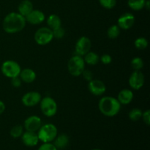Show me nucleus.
Listing matches in <instances>:
<instances>
[{"label":"nucleus","instance_id":"obj_1","mask_svg":"<svg viewBox=\"0 0 150 150\" xmlns=\"http://www.w3.org/2000/svg\"><path fill=\"white\" fill-rule=\"evenodd\" d=\"M26 21L24 16L18 13H10L5 16L2 22L4 32L8 34H15L24 29Z\"/></svg>","mask_w":150,"mask_h":150},{"label":"nucleus","instance_id":"obj_3","mask_svg":"<svg viewBox=\"0 0 150 150\" xmlns=\"http://www.w3.org/2000/svg\"><path fill=\"white\" fill-rule=\"evenodd\" d=\"M58 135V130L54 124L43 125L38 131V136L39 141L43 143H51L56 139Z\"/></svg>","mask_w":150,"mask_h":150},{"label":"nucleus","instance_id":"obj_30","mask_svg":"<svg viewBox=\"0 0 150 150\" xmlns=\"http://www.w3.org/2000/svg\"><path fill=\"white\" fill-rule=\"evenodd\" d=\"M38 150H57V148L51 143H43Z\"/></svg>","mask_w":150,"mask_h":150},{"label":"nucleus","instance_id":"obj_27","mask_svg":"<svg viewBox=\"0 0 150 150\" xmlns=\"http://www.w3.org/2000/svg\"><path fill=\"white\" fill-rule=\"evenodd\" d=\"M144 61L140 57H135L131 61V67L134 70H141L144 67Z\"/></svg>","mask_w":150,"mask_h":150},{"label":"nucleus","instance_id":"obj_15","mask_svg":"<svg viewBox=\"0 0 150 150\" xmlns=\"http://www.w3.org/2000/svg\"><path fill=\"white\" fill-rule=\"evenodd\" d=\"M21 137V140L23 144L26 145V146H29V147L35 146L36 145H38V142H39L38 133H36L35 132L26 131L22 134Z\"/></svg>","mask_w":150,"mask_h":150},{"label":"nucleus","instance_id":"obj_6","mask_svg":"<svg viewBox=\"0 0 150 150\" xmlns=\"http://www.w3.org/2000/svg\"><path fill=\"white\" fill-rule=\"evenodd\" d=\"M40 109L42 114L48 117H54L57 112V103L51 97H45L40 102Z\"/></svg>","mask_w":150,"mask_h":150},{"label":"nucleus","instance_id":"obj_31","mask_svg":"<svg viewBox=\"0 0 150 150\" xmlns=\"http://www.w3.org/2000/svg\"><path fill=\"white\" fill-rule=\"evenodd\" d=\"M100 60L104 64H109L112 62V58L109 54H103L100 57Z\"/></svg>","mask_w":150,"mask_h":150},{"label":"nucleus","instance_id":"obj_36","mask_svg":"<svg viewBox=\"0 0 150 150\" xmlns=\"http://www.w3.org/2000/svg\"><path fill=\"white\" fill-rule=\"evenodd\" d=\"M144 7H146V9H147V10H149V0H147V1L146 0Z\"/></svg>","mask_w":150,"mask_h":150},{"label":"nucleus","instance_id":"obj_16","mask_svg":"<svg viewBox=\"0 0 150 150\" xmlns=\"http://www.w3.org/2000/svg\"><path fill=\"white\" fill-rule=\"evenodd\" d=\"M133 99V93L130 89H125L120 91L118 94L117 100L122 105H127L130 103Z\"/></svg>","mask_w":150,"mask_h":150},{"label":"nucleus","instance_id":"obj_5","mask_svg":"<svg viewBox=\"0 0 150 150\" xmlns=\"http://www.w3.org/2000/svg\"><path fill=\"white\" fill-rule=\"evenodd\" d=\"M1 70L4 76L12 79L16 76H19L21 68L17 62L13 60H7L1 64Z\"/></svg>","mask_w":150,"mask_h":150},{"label":"nucleus","instance_id":"obj_19","mask_svg":"<svg viewBox=\"0 0 150 150\" xmlns=\"http://www.w3.org/2000/svg\"><path fill=\"white\" fill-rule=\"evenodd\" d=\"M47 24L48 28L53 30L57 28L62 26L61 18L56 14H51L47 18Z\"/></svg>","mask_w":150,"mask_h":150},{"label":"nucleus","instance_id":"obj_37","mask_svg":"<svg viewBox=\"0 0 150 150\" xmlns=\"http://www.w3.org/2000/svg\"><path fill=\"white\" fill-rule=\"evenodd\" d=\"M93 150H101V149H93Z\"/></svg>","mask_w":150,"mask_h":150},{"label":"nucleus","instance_id":"obj_4","mask_svg":"<svg viewBox=\"0 0 150 150\" xmlns=\"http://www.w3.org/2000/svg\"><path fill=\"white\" fill-rule=\"evenodd\" d=\"M67 69L71 76L75 77L81 76L85 69V62L83 57L79 55L72 57L67 63Z\"/></svg>","mask_w":150,"mask_h":150},{"label":"nucleus","instance_id":"obj_11","mask_svg":"<svg viewBox=\"0 0 150 150\" xmlns=\"http://www.w3.org/2000/svg\"><path fill=\"white\" fill-rule=\"evenodd\" d=\"M42 126V120L38 116H30L26 119L23 124V127L26 129V131L35 132L38 131Z\"/></svg>","mask_w":150,"mask_h":150},{"label":"nucleus","instance_id":"obj_28","mask_svg":"<svg viewBox=\"0 0 150 150\" xmlns=\"http://www.w3.org/2000/svg\"><path fill=\"white\" fill-rule=\"evenodd\" d=\"M99 2L103 7L110 10L115 7L117 0H99Z\"/></svg>","mask_w":150,"mask_h":150},{"label":"nucleus","instance_id":"obj_10","mask_svg":"<svg viewBox=\"0 0 150 150\" xmlns=\"http://www.w3.org/2000/svg\"><path fill=\"white\" fill-rule=\"evenodd\" d=\"M42 97L38 92H29L22 97V103L26 107H33L40 103Z\"/></svg>","mask_w":150,"mask_h":150},{"label":"nucleus","instance_id":"obj_23","mask_svg":"<svg viewBox=\"0 0 150 150\" xmlns=\"http://www.w3.org/2000/svg\"><path fill=\"white\" fill-rule=\"evenodd\" d=\"M120 30L121 29L119 27L118 25H112L108 28V31H107V35L111 39H116L120 35Z\"/></svg>","mask_w":150,"mask_h":150},{"label":"nucleus","instance_id":"obj_2","mask_svg":"<svg viewBox=\"0 0 150 150\" xmlns=\"http://www.w3.org/2000/svg\"><path fill=\"white\" fill-rule=\"evenodd\" d=\"M100 111L105 117H113L119 114L121 109V104L117 98L105 96L101 98L98 103Z\"/></svg>","mask_w":150,"mask_h":150},{"label":"nucleus","instance_id":"obj_21","mask_svg":"<svg viewBox=\"0 0 150 150\" xmlns=\"http://www.w3.org/2000/svg\"><path fill=\"white\" fill-rule=\"evenodd\" d=\"M83 57H84L83 60H84L85 64H87L89 65H95L98 64L100 60V57L98 54L93 51H89Z\"/></svg>","mask_w":150,"mask_h":150},{"label":"nucleus","instance_id":"obj_8","mask_svg":"<svg viewBox=\"0 0 150 150\" xmlns=\"http://www.w3.org/2000/svg\"><path fill=\"white\" fill-rule=\"evenodd\" d=\"M91 48H92V42L90 39L87 37H81L78 40L76 43L75 50H76V55L83 57L85 54L90 51Z\"/></svg>","mask_w":150,"mask_h":150},{"label":"nucleus","instance_id":"obj_29","mask_svg":"<svg viewBox=\"0 0 150 150\" xmlns=\"http://www.w3.org/2000/svg\"><path fill=\"white\" fill-rule=\"evenodd\" d=\"M52 31L54 38H57V39H61L65 35V31L62 26H59V27L55 29H53Z\"/></svg>","mask_w":150,"mask_h":150},{"label":"nucleus","instance_id":"obj_12","mask_svg":"<svg viewBox=\"0 0 150 150\" xmlns=\"http://www.w3.org/2000/svg\"><path fill=\"white\" fill-rule=\"evenodd\" d=\"M88 89L90 93L95 96L103 95L106 91V86L105 83L100 80H91L88 83Z\"/></svg>","mask_w":150,"mask_h":150},{"label":"nucleus","instance_id":"obj_33","mask_svg":"<svg viewBox=\"0 0 150 150\" xmlns=\"http://www.w3.org/2000/svg\"><path fill=\"white\" fill-rule=\"evenodd\" d=\"M21 79L19 76H16V77L12 78L11 79V84L13 85V86L16 88L20 87L21 85Z\"/></svg>","mask_w":150,"mask_h":150},{"label":"nucleus","instance_id":"obj_22","mask_svg":"<svg viewBox=\"0 0 150 150\" xmlns=\"http://www.w3.org/2000/svg\"><path fill=\"white\" fill-rule=\"evenodd\" d=\"M145 2L146 0H128L127 4L130 9L135 11H139L144 7Z\"/></svg>","mask_w":150,"mask_h":150},{"label":"nucleus","instance_id":"obj_18","mask_svg":"<svg viewBox=\"0 0 150 150\" xmlns=\"http://www.w3.org/2000/svg\"><path fill=\"white\" fill-rule=\"evenodd\" d=\"M18 10V13L26 17L33 10V4L29 0H23L19 4Z\"/></svg>","mask_w":150,"mask_h":150},{"label":"nucleus","instance_id":"obj_9","mask_svg":"<svg viewBox=\"0 0 150 150\" xmlns=\"http://www.w3.org/2000/svg\"><path fill=\"white\" fill-rule=\"evenodd\" d=\"M129 85L134 90H139L144 84V76L140 70H134L129 78Z\"/></svg>","mask_w":150,"mask_h":150},{"label":"nucleus","instance_id":"obj_17","mask_svg":"<svg viewBox=\"0 0 150 150\" xmlns=\"http://www.w3.org/2000/svg\"><path fill=\"white\" fill-rule=\"evenodd\" d=\"M19 77L21 78L22 81L25 83H30L35 81L36 79V73L33 70L30 68H25L21 70Z\"/></svg>","mask_w":150,"mask_h":150},{"label":"nucleus","instance_id":"obj_26","mask_svg":"<svg viewBox=\"0 0 150 150\" xmlns=\"http://www.w3.org/2000/svg\"><path fill=\"white\" fill-rule=\"evenodd\" d=\"M135 47L139 50H144L147 48L148 41L145 38H139L135 40Z\"/></svg>","mask_w":150,"mask_h":150},{"label":"nucleus","instance_id":"obj_32","mask_svg":"<svg viewBox=\"0 0 150 150\" xmlns=\"http://www.w3.org/2000/svg\"><path fill=\"white\" fill-rule=\"evenodd\" d=\"M81 75L83 76V79L86 81H90L91 80L93 79V74H92V72L89 70H85L84 69V70H83Z\"/></svg>","mask_w":150,"mask_h":150},{"label":"nucleus","instance_id":"obj_20","mask_svg":"<svg viewBox=\"0 0 150 150\" xmlns=\"http://www.w3.org/2000/svg\"><path fill=\"white\" fill-rule=\"evenodd\" d=\"M54 146L57 149H63L66 147L69 143V138L66 134L57 135L56 139H54Z\"/></svg>","mask_w":150,"mask_h":150},{"label":"nucleus","instance_id":"obj_25","mask_svg":"<svg viewBox=\"0 0 150 150\" xmlns=\"http://www.w3.org/2000/svg\"><path fill=\"white\" fill-rule=\"evenodd\" d=\"M142 113L143 112L142 111V110L139 109V108H133L128 114L129 119L133 122L138 121L142 118Z\"/></svg>","mask_w":150,"mask_h":150},{"label":"nucleus","instance_id":"obj_13","mask_svg":"<svg viewBox=\"0 0 150 150\" xmlns=\"http://www.w3.org/2000/svg\"><path fill=\"white\" fill-rule=\"evenodd\" d=\"M135 17L132 13H125L120 16L117 20L118 26L123 30L130 29L134 25Z\"/></svg>","mask_w":150,"mask_h":150},{"label":"nucleus","instance_id":"obj_14","mask_svg":"<svg viewBox=\"0 0 150 150\" xmlns=\"http://www.w3.org/2000/svg\"><path fill=\"white\" fill-rule=\"evenodd\" d=\"M27 23L32 25H38L42 23L45 21V16L41 10H32V12L29 13L25 17Z\"/></svg>","mask_w":150,"mask_h":150},{"label":"nucleus","instance_id":"obj_24","mask_svg":"<svg viewBox=\"0 0 150 150\" xmlns=\"http://www.w3.org/2000/svg\"><path fill=\"white\" fill-rule=\"evenodd\" d=\"M23 133V127L21 125H16L13 126L11 128L10 132V136L14 139H18L20 138Z\"/></svg>","mask_w":150,"mask_h":150},{"label":"nucleus","instance_id":"obj_7","mask_svg":"<svg viewBox=\"0 0 150 150\" xmlns=\"http://www.w3.org/2000/svg\"><path fill=\"white\" fill-rule=\"evenodd\" d=\"M34 38L38 45H45L51 42L54 38L53 31L48 27H41L36 31Z\"/></svg>","mask_w":150,"mask_h":150},{"label":"nucleus","instance_id":"obj_35","mask_svg":"<svg viewBox=\"0 0 150 150\" xmlns=\"http://www.w3.org/2000/svg\"><path fill=\"white\" fill-rule=\"evenodd\" d=\"M4 111H5V104L3 101L0 100V116L4 113Z\"/></svg>","mask_w":150,"mask_h":150},{"label":"nucleus","instance_id":"obj_34","mask_svg":"<svg viewBox=\"0 0 150 150\" xmlns=\"http://www.w3.org/2000/svg\"><path fill=\"white\" fill-rule=\"evenodd\" d=\"M142 118L143 119L144 122L146 125H150V111L149 110H146L144 113H142Z\"/></svg>","mask_w":150,"mask_h":150}]
</instances>
